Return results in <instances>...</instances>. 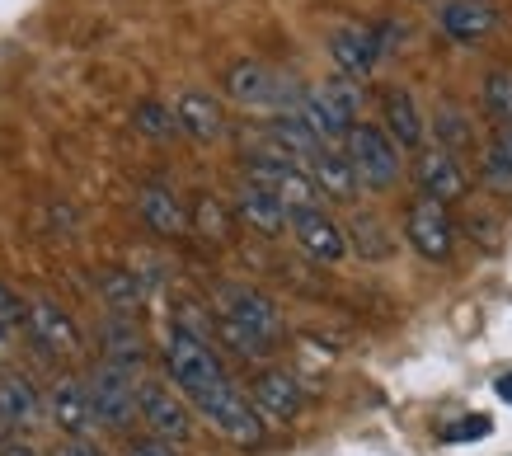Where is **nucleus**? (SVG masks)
<instances>
[{
  "instance_id": "obj_1",
  "label": "nucleus",
  "mask_w": 512,
  "mask_h": 456,
  "mask_svg": "<svg viewBox=\"0 0 512 456\" xmlns=\"http://www.w3.org/2000/svg\"><path fill=\"white\" fill-rule=\"evenodd\" d=\"M165 367H170V381L184 391V400L217 428L221 438H231L235 447H259L264 442V419L254 414L249 395L235 386L231 372L212 353V344L188 320L170 325V334H165Z\"/></svg>"
},
{
  "instance_id": "obj_2",
  "label": "nucleus",
  "mask_w": 512,
  "mask_h": 456,
  "mask_svg": "<svg viewBox=\"0 0 512 456\" xmlns=\"http://www.w3.org/2000/svg\"><path fill=\"white\" fill-rule=\"evenodd\" d=\"M217 325L231 339L235 353H245V358H268L282 344V311L259 287H245V283L221 287Z\"/></svg>"
},
{
  "instance_id": "obj_3",
  "label": "nucleus",
  "mask_w": 512,
  "mask_h": 456,
  "mask_svg": "<svg viewBox=\"0 0 512 456\" xmlns=\"http://www.w3.org/2000/svg\"><path fill=\"white\" fill-rule=\"evenodd\" d=\"M343 156H348V165L357 174V189L381 193L400 179V146L390 142L386 127L353 123L343 132Z\"/></svg>"
},
{
  "instance_id": "obj_4",
  "label": "nucleus",
  "mask_w": 512,
  "mask_h": 456,
  "mask_svg": "<svg viewBox=\"0 0 512 456\" xmlns=\"http://www.w3.org/2000/svg\"><path fill=\"white\" fill-rule=\"evenodd\" d=\"M245 184H259L264 193H273L287 212L292 207H315V184L311 174H306V165H296V160H282L273 156V151H259V156L245 165Z\"/></svg>"
},
{
  "instance_id": "obj_5",
  "label": "nucleus",
  "mask_w": 512,
  "mask_h": 456,
  "mask_svg": "<svg viewBox=\"0 0 512 456\" xmlns=\"http://www.w3.org/2000/svg\"><path fill=\"white\" fill-rule=\"evenodd\" d=\"M226 90H231L235 104L245 109H273V113H287L301 99V90H292L287 80L264 62H235L226 71Z\"/></svg>"
},
{
  "instance_id": "obj_6",
  "label": "nucleus",
  "mask_w": 512,
  "mask_h": 456,
  "mask_svg": "<svg viewBox=\"0 0 512 456\" xmlns=\"http://www.w3.org/2000/svg\"><path fill=\"white\" fill-rule=\"evenodd\" d=\"M85 391H90V409H94V424L104 428H127L137 419V381L127 367H113L104 362L90 381H85Z\"/></svg>"
},
{
  "instance_id": "obj_7",
  "label": "nucleus",
  "mask_w": 512,
  "mask_h": 456,
  "mask_svg": "<svg viewBox=\"0 0 512 456\" xmlns=\"http://www.w3.org/2000/svg\"><path fill=\"white\" fill-rule=\"evenodd\" d=\"M137 419L151 428L156 438L174 442V447L193 438V414H188V405L170 386H160V381H141L137 386Z\"/></svg>"
},
{
  "instance_id": "obj_8",
  "label": "nucleus",
  "mask_w": 512,
  "mask_h": 456,
  "mask_svg": "<svg viewBox=\"0 0 512 456\" xmlns=\"http://www.w3.org/2000/svg\"><path fill=\"white\" fill-rule=\"evenodd\" d=\"M287 231H292L296 245L311 254V259H320V264H339L343 254H348L343 226L329 217L320 203L315 207H292V212H287Z\"/></svg>"
},
{
  "instance_id": "obj_9",
  "label": "nucleus",
  "mask_w": 512,
  "mask_h": 456,
  "mask_svg": "<svg viewBox=\"0 0 512 456\" xmlns=\"http://www.w3.org/2000/svg\"><path fill=\"white\" fill-rule=\"evenodd\" d=\"M24 325H29L33 344L43 348V353H57V358H71V353H80L76 320H71V315H66L57 301H47V297L24 301Z\"/></svg>"
},
{
  "instance_id": "obj_10",
  "label": "nucleus",
  "mask_w": 512,
  "mask_h": 456,
  "mask_svg": "<svg viewBox=\"0 0 512 456\" xmlns=\"http://www.w3.org/2000/svg\"><path fill=\"white\" fill-rule=\"evenodd\" d=\"M404 236H409V245H414L423 259H433V264L451 259V245H456L447 207L433 203V198H419V203L409 207V217H404Z\"/></svg>"
},
{
  "instance_id": "obj_11",
  "label": "nucleus",
  "mask_w": 512,
  "mask_h": 456,
  "mask_svg": "<svg viewBox=\"0 0 512 456\" xmlns=\"http://www.w3.org/2000/svg\"><path fill=\"white\" fill-rule=\"evenodd\" d=\"M301 381L292 377V372H278V367H268V372H259L254 377V386H249V405H254V414L259 419H273V424H292L296 414H301Z\"/></svg>"
},
{
  "instance_id": "obj_12",
  "label": "nucleus",
  "mask_w": 512,
  "mask_h": 456,
  "mask_svg": "<svg viewBox=\"0 0 512 456\" xmlns=\"http://www.w3.org/2000/svg\"><path fill=\"white\" fill-rule=\"evenodd\" d=\"M414 184H419L423 198H433V203H461L466 198V170L451 160V151L433 146V151H423L414 160Z\"/></svg>"
},
{
  "instance_id": "obj_13",
  "label": "nucleus",
  "mask_w": 512,
  "mask_h": 456,
  "mask_svg": "<svg viewBox=\"0 0 512 456\" xmlns=\"http://www.w3.org/2000/svg\"><path fill=\"white\" fill-rule=\"evenodd\" d=\"M47 414H52V424L62 428L66 438H90L94 433V409H90V391H85V381H57L52 395H47Z\"/></svg>"
},
{
  "instance_id": "obj_14",
  "label": "nucleus",
  "mask_w": 512,
  "mask_h": 456,
  "mask_svg": "<svg viewBox=\"0 0 512 456\" xmlns=\"http://www.w3.org/2000/svg\"><path fill=\"white\" fill-rule=\"evenodd\" d=\"M381 33L376 29H362V24H343V29H334V38H329V57L339 62L343 76H367L376 66V57H381Z\"/></svg>"
},
{
  "instance_id": "obj_15",
  "label": "nucleus",
  "mask_w": 512,
  "mask_h": 456,
  "mask_svg": "<svg viewBox=\"0 0 512 456\" xmlns=\"http://www.w3.org/2000/svg\"><path fill=\"white\" fill-rule=\"evenodd\" d=\"M137 212L156 236H170V240L188 236V207L179 203V193L165 189V184H146V189L137 193Z\"/></svg>"
},
{
  "instance_id": "obj_16",
  "label": "nucleus",
  "mask_w": 512,
  "mask_h": 456,
  "mask_svg": "<svg viewBox=\"0 0 512 456\" xmlns=\"http://www.w3.org/2000/svg\"><path fill=\"white\" fill-rule=\"evenodd\" d=\"M437 24L456 43H480L484 33L494 29V5L489 0H442Z\"/></svg>"
},
{
  "instance_id": "obj_17",
  "label": "nucleus",
  "mask_w": 512,
  "mask_h": 456,
  "mask_svg": "<svg viewBox=\"0 0 512 456\" xmlns=\"http://www.w3.org/2000/svg\"><path fill=\"white\" fill-rule=\"evenodd\" d=\"M174 123H179V132H188L193 142H217L221 132H226V113H221V104L212 95L188 90V95H179V104H174Z\"/></svg>"
},
{
  "instance_id": "obj_18",
  "label": "nucleus",
  "mask_w": 512,
  "mask_h": 456,
  "mask_svg": "<svg viewBox=\"0 0 512 456\" xmlns=\"http://www.w3.org/2000/svg\"><path fill=\"white\" fill-rule=\"evenodd\" d=\"M306 174H311L315 193H325L334 203H353L357 198V174H353V165H348V156L334 151V146H320L311 156V170Z\"/></svg>"
},
{
  "instance_id": "obj_19",
  "label": "nucleus",
  "mask_w": 512,
  "mask_h": 456,
  "mask_svg": "<svg viewBox=\"0 0 512 456\" xmlns=\"http://www.w3.org/2000/svg\"><path fill=\"white\" fill-rule=\"evenodd\" d=\"M0 419L10 428L43 424V395L33 391V381L24 372H0Z\"/></svg>"
},
{
  "instance_id": "obj_20",
  "label": "nucleus",
  "mask_w": 512,
  "mask_h": 456,
  "mask_svg": "<svg viewBox=\"0 0 512 456\" xmlns=\"http://www.w3.org/2000/svg\"><path fill=\"white\" fill-rule=\"evenodd\" d=\"M235 212H240V221H245L249 231H259V236H282V231H287V207H282L273 193L259 189V184H245V189L235 193Z\"/></svg>"
},
{
  "instance_id": "obj_21",
  "label": "nucleus",
  "mask_w": 512,
  "mask_h": 456,
  "mask_svg": "<svg viewBox=\"0 0 512 456\" xmlns=\"http://www.w3.org/2000/svg\"><path fill=\"white\" fill-rule=\"evenodd\" d=\"M268 142H273V156H282V160H311L315 151H320V142H315V132L301 118H296L292 109L287 113H278L273 123H268Z\"/></svg>"
},
{
  "instance_id": "obj_22",
  "label": "nucleus",
  "mask_w": 512,
  "mask_h": 456,
  "mask_svg": "<svg viewBox=\"0 0 512 456\" xmlns=\"http://www.w3.org/2000/svg\"><path fill=\"white\" fill-rule=\"evenodd\" d=\"M292 113H296V118H301L306 127H311V132H315V142H320V146L343 142V132H348V123H343L339 113L329 109V104H325L320 95H315V90H311V95H301V99H296Z\"/></svg>"
},
{
  "instance_id": "obj_23",
  "label": "nucleus",
  "mask_w": 512,
  "mask_h": 456,
  "mask_svg": "<svg viewBox=\"0 0 512 456\" xmlns=\"http://www.w3.org/2000/svg\"><path fill=\"white\" fill-rule=\"evenodd\" d=\"M386 123H390V142L395 146H419L423 142V113L404 90H390L386 95Z\"/></svg>"
},
{
  "instance_id": "obj_24",
  "label": "nucleus",
  "mask_w": 512,
  "mask_h": 456,
  "mask_svg": "<svg viewBox=\"0 0 512 456\" xmlns=\"http://www.w3.org/2000/svg\"><path fill=\"white\" fill-rule=\"evenodd\" d=\"M99 292H104V301H109L113 311H132V306H141V297H146V283H141L132 268H109V273L99 278Z\"/></svg>"
},
{
  "instance_id": "obj_25",
  "label": "nucleus",
  "mask_w": 512,
  "mask_h": 456,
  "mask_svg": "<svg viewBox=\"0 0 512 456\" xmlns=\"http://www.w3.org/2000/svg\"><path fill=\"white\" fill-rule=\"evenodd\" d=\"M315 95L325 99L329 109L339 113V118H343L348 127H353V118L362 113V90H357V80H353V76H334V80H325V85H320Z\"/></svg>"
},
{
  "instance_id": "obj_26",
  "label": "nucleus",
  "mask_w": 512,
  "mask_h": 456,
  "mask_svg": "<svg viewBox=\"0 0 512 456\" xmlns=\"http://www.w3.org/2000/svg\"><path fill=\"white\" fill-rule=\"evenodd\" d=\"M348 231H353L357 254H367V259H386V254H390L386 226H381L376 217H367V212H362V217H353V226H348Z\"/></svg>"
},
{
  "instance_id": "obj_27",
  "label": "nucleus",
  "mask_w": 512,
  "mask_h": 456,
  "mask_svg": "<svg viewBox=\"0 0 512 456\" xmlns=\"http://www.w3.org/2000/svg\"><path fill=\"white\" fill-rule=\"evenodd\" d=\"M484 104L503 127H512V71H494L484 80Z\"/></svg>"
},
{
  "instance_id": "obj_28",
  "label": "nucleus",
  "mask_w": 512,
  "mask_h": 456,
  "mask_svg": "<svg viewBox=\"0 0 512 456\" xmlns=\"http://www.w3.org/2000/svg\"><path fill=\"white\" fill-rule=\"evenodd\" d=\"M188 231H202V236H226L231 231V221H226V212L217 207V198H207L202 193L198 198V207H193V217H188Z\"/></svg>"
},
{
  "instance_id": "obj_29",
  "label": "nucleus",
  "mask_w": 512,
  "mask_h": 456,
  "mask_svg": "<svg viewBox=\"0 0 512 456\" xmlns=\"http://www.w3.org/2000/svg\"><path fill=\"white\" fill-rule=\"evenodd\" d=\"M137 127L146 132V137H170V132H179V123H174V109H165L160 99H146V104H137Z\"/></svg>"
},
{
  "instance_id": "obj_30",
  "label": "nucleus",
  "mask_w": 512,
  "mask_h": 456,
  "mask_svg": "<svg viewBox=\"0 0 512 456\" xmlns=\"http://www.w3.org/2000/svg\"><path fill=\"white\" fill-rule=\"evenodd\" d=\"M489 170L512 184V127H503L494 137V146H489Z\"/></svg>"
},
{
  "instance_id": "obj_31",
  "label": "nucleus",
  "mask_w": 512,
  "mask_h": 456,
  "mask_svg": "<svg viewBox=\"0 0 512 456\" xmlns=\"http://www.w3.org/2000/svg\"><path fill=\"white\" fill-rule=\"evenodd\" d=\"M442 438L447 442H480V438H489V419H484V414H470L466 424L442 428Z\"/></svg>"
},
{
  "instance_id": "obj_32",
  "label": "nucleus",
  "mask_w": 512,
  "mask_h": 456,
  "mask_svg": "<svg viewBox=\"0 0 512 456\" xmlns=\"http://www.w3.org/2000/svg\"><path fill=\"white\" fill-rule=\"evenodd\" d=\"M127 456H179V447L165 442V438H156V433H146V438L127 442Z\"/></svg>"
},
{
  "instance_id": "obj_33",
  "label": "nucleus",
  "mask_w": 512,
  "mask_h": 456,
  "mask_svg": "<svg viewBox=\"0 0 512 456\" xmlns=\"http://www.w3.org/2000/svg\"><path fill=\"white\" fill-rule=\"evenodd\" d=\"M19 320H24V301H19L10 287L0 283V325H10V330H15Z\"/></svg>"
},
{
  "instance_id": "obj_34",
  "label": "nucleus",
  "mask_w": 512,
  "mask_h": 456,
  "mask_svg": "<svg viewBox=\"0 0 512 456\" xmlns=\"http://www.w3.org/2000/svg\"><path fill=\"white\" fill-rule=\"evenodd\" d=\"M52 456H104V452H99V447H90V438H66Z\"/></svg>"
},
{
  "instance_id": "obj_35",
  "label": "nucleus",
  "mask_w": 512,
  "mask_h": 456,
  "mask_svg": "<svg viewBox=\"0 0 512 456\" xmlns=\"http://www.w3.org/2000/svg\"><path fill=\"white\" fill-rule=\"evenodd\" d=\"M0 456H43V452L29 447V442H0Z\"/></svg>"
},
{
  "instance_id": "obj_36",
  "label": "nucleus",
  "mask_w": 512,
  "mask_h": 456,
  "mask_svg": "<svg viewBox=\"0 0 512 456\" xmlns=\"http://www.w3.org/2000/svg\"><path fill=\"white\" fill-rule=\"evenodd\" d=\"M494 391H498V400H508V405H512V372H503V377H498Z\"/></svg>"
},
{
  "instance_id": "obj_37",
  "label": "nucleus",
  "mask_w": 512,
  "mask_h": 456,
  "mask_svg": "<svg viewBox=\"0 0 512 456\" xmlns=\"http://www.w3.org/2000/svg\"><path fill=\"white\" fill-rule=\"evenodd\" d=\"M10 353V325H0V358Z\"/></svg>"
}]
</instances>
